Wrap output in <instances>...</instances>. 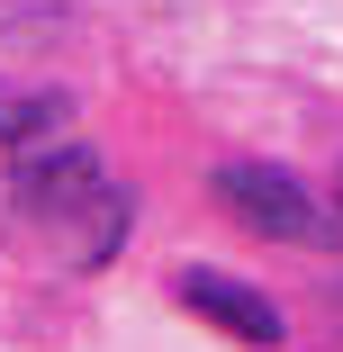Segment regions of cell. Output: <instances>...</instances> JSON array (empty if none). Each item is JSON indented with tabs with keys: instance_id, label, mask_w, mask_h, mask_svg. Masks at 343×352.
I'll return each mask as SVG.
<instances>
[{
	"instance_id": "1",
	"label": "cell",
	"mask_w": 343,
	"mask_h": 352,
	"mask_svg": "<svg viewBox=\"0 0 343 352\" xmlns=\"http://www.w3.org/2000/svg\"><path fill=\"white\" fill-rule=\"evenodd\" d=\"M10 208L73 271H109L118 244H126V217H135V199L100 172L91 145H73V135H45V145H19L10 154Z\"/></svg>"
},
{
	"instance_id": "2",
	"label": "cell",
	"mask_w": 343,
	"mask_h": 352,
	"mask_svg": "<svg viewBox=\"0 0 343 352\" xmlns=\"http://www.w3.org/2000/svg\"><path fill=\"white\" fill-rule=\"evenodd\" d=\"M208 190H217V208L235 226H253L271 244H334V217L316 208V190L298 172H280V163H217Z\"/></svg>"
},
{
	"instance_id": "3",
	"label": "cell",
	"mask_w": 343,
	"mask_h": 352,
	"mask_svg": "<svg viewBox=\"0 0 343 352\" xmlns=\"http://www.w3.org/2000/svg\"><path fill=\"white\" fill-rule=\"evenodd\" d=\"M172 298L190 307V316H208L217 334H235V343H253V352H280V307H271L262 289H244V280H226V271H181L172 280Z\"/></svg>"
},
{
	"instance_id": "4",
	"label": "cell",
	"mask_w": 343,
	"mask_h": 352,
	"mask_svg": "<svg viewBox=\"0 0 343 352\" xmlns=\"http://www.w3.org/2000/svg\"><path fill=\"white\" fill-rule=\"evenodd\" d=\"M63 118H73V100L63 91H19V82H0V145H45V135H63Z\"/></svg>"
},
{
	"instance_id": "5",
	"label": "cell",
	"mask_w": 343,
	"mask_h": 352,
	"mask_svg": "<svg viewBox=\"0 0 343 352\" xmlns=\"http://www.w3.org/2000/svg\"><path fill=\"white\" fill-rule=\"evenodd\" d=\"M334 199H343V181H334Z\"/></svg>"
}]
</instances>
